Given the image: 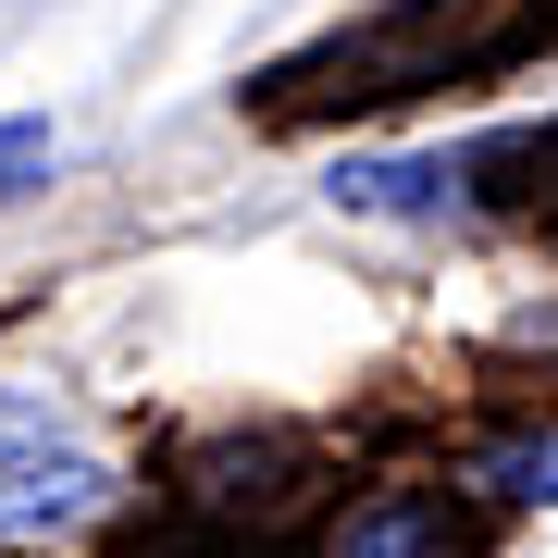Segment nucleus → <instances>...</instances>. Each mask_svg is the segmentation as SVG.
<instances>
[{
  "instance_id": "f257e3e1",
  "label": "nucleus",
  "mask_w": 558,
  "mask_h": 558,
  "mask_svg": "<svg viewBox=\"0 0 558 558\" xmlns=\"http://www.w3.org/2000/svg\"><path fill=\"white\" fill-rule=\"evenodd\" d=\"M558 38V0H385L336 38L286 50L260 75V124H336V112H398L435 87H497Z\"/></svg>"
},
{
  "instance_id": "f03ea898",
  "label": "nucleus",
  "mask_w": 558,
  "mask_h": 558,
  "mask_svg": "<svg viewBox=\"0 0 558 558\" xmlns=\"http://www.w3.org/2000/svg\"><path fill=\"white\" fill-rule=\"evenodd\" d=\"M100 447L75 435L50 398H25V385H0V534H25V521H75L100 509Z\"/></svg>"
},
{
  "instance_id": "7ed1b4c3",
  "label": "nucleus",
  "mask_w": 558,
  "mask_h": 558,
  "mask_svg": "<svg viewBox=\"0 0 558 558\" xmlns=\"http://www.w3.org/2000/svg\"><path fill=\"white\" fill-rule=\"evenodd\" d=\"M447 534H459L447 497H373V509L348 521V558H435Z\"/></svg>"
},
{
  "instance_id": "20e7f679",
  "label": "nucleus",
  "mask_w": 558,
  "mask_h": 558,
  "mask_svg": "<svg viewBox=\"0 0 558 558\" xmlns=\"http://www.w3.org/2000/svg\"><path fill=\"white\" fill-rule=\"evenodd\" d=\"M484 484L521 509H558V435H509V447H484Z\"/></svg>"
},
{
  "instance_id": "39448f33",
  "label": "nucleus",
  "mask_w": 558,
  "mask_h": 558,
  "mask_svg": "<svg viewBox=\"0 0 558 558\" xmlns=\"http://www.w3.org/2000/svg\"><path fill=\"white\" fill-rule=\"evenodd\" d=\"M38 174H50V124H0V199H25Z\"/></svg>"
}]
</instances>
